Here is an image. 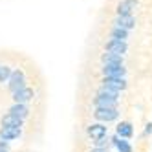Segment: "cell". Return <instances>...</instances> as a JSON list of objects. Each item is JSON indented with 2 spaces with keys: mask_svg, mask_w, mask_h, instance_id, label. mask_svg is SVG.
<instances>
[{
  "mask_svg": "<svg viewBox=\"0 0 152 152\" xmlns=\"http://www.w3.org/2000/svg\"><path fill=\"white\" fill-rule=\"evenodd\" d=\"M103 86H106V88H112L115 92H121L126 88V81L125 79H115V77H104L103 81Z\"/></svg>",
  "mask_w": 152,
  "mask_h": 152,
  "instance_id": "52a82bcc",
  "label": "cell"
},
{
  "mask_svg": "<svg viewBox=\"0 0 152 152\" xmlns=\"http://www.w3.org/2000/svg\"><path fill=\"white\" fill-rule=\"evenodd\" d=\"M95 119H99V121H115V119L119 117V112L117 108H95L94 112Z\"/></svg>",
  "mask_w": 152,
  "mask_h": 152,
  "instance_id": "7a4b0ae2",
  "label": "cell"
},
{
  "mask_svg": "<svg viewBox=\"0 0 152 152\" xmlns=\"http://www.w3.org/2000/svg\"><path fill=\"white\" fill-rule=\"evenodd\" d=\"M90 152H106L104 148H94V150H90Z\"/></svg>",
  "mask_w": 152,
  "mask_h": 152,
  "instance_id": "603a6c76",
  "label": "cell"
},
{
  "mask_svg": "<svg viewBox=\"0 0 152 152\" xmlns=\"http://www.w3.org/2000/svg\"><path fill=\"white\" fill-rule=\"evenodd\" d=\"M9 114H13V115L20 117V119H24V117H28V114H29V108H28L26 104H18V103H15L11 108H9Z\"/></svg>",
  "mask_w": 152,
  "mask_h": 152,
  "instance_id": "4fadbf2b",
  "label": "cell"
},
{
  "mask_svg": "<svg viewBox=\"0 0 152 152\" xmlns=\"http://www.w3.org/2000/svg\"><path fill=\"white\" fill-rule=\"evenodd\" d=\"M33 97H35V92L26 86V88H22V90H18V92H15V94H13V101H15V103H18V104H24V103L31 101Z\"/></svg>",
  "mask_w": 152,
  "mask_h": 152,
  "instance_id": "5b68a950",
  "label": "cell"
},
{
  "mask_svg": "<svg viewBox=\"0 0 152 152\" xmlns=\"http://www.w3.org/2000/svg\"><path fill=\"white\" fill-rule=\"evenodd\" d=\"M11 68L9 66H2L0 64V83H4V81H9V77H11Z\"/></svg>",
  "mask_w": 152,
  "mask_h": 152,
  "instance_id": "d6986e66",
  "label": "cell"
},
{
  "mask_svg": "<svg viewBox=\"0 0 152 152\" xmlns=\"http://www.w3.org/2000/svg\"><path fill=\"white\" fill-rule=\"evenodd\" d=\"M18 136H20L18 126H2V130H0V139L2 141H11Z\"/></svg>",
  "mask_w": 152,
  "mask_h": 152,
  "instance_id": "9c48e42d",
  "label": "cell"
},
{
  "mask_svg": "<svg viewBox=\"0 0 152 152\" xmlns=\"http://www.w3.org/2000/svg\"><path fill=\"white\" fill-rule=\"evenodd\" d=\"M88 136H90L94 141H99V139L106 137V126L101 125V123H95V125L88 126Z\"/></svg>",
  "mask_w": 152,
  "mask_h": 152,
  "instance_id": "ba28073f",
  "label": "cell"
},
{
  "mask_svg": "<svg viewBox=\"0 0 152 152\" xmlns=\"http://www.w3.org/2000/svg\"><path fill=\"white\" fill-rule=\"evenodd\" d=\"M126 73V68L123 64H104L103 75L104 77H115V79H123Z\"/></svg>",
  "mask_w": 152,
  "mask_h": 152,
  "instance_id": "6da1fadb",
  "label": "cell"
},
{
  "mask_svg": "<svg viewBox=\"0 0 152 152\" xmlns=\"http://www.w3.org/2000/svg\"><path fill=\"white\" fill-rule=\"evenodd\" d=\"M117 137H121V139H126V137H130L134 134V128H132V125L130 123H126V121H123V123H119L117 125Z\"/></svg>",
  "mask_w": 152,
  "mask_h": 152,
  "instance_id": "7c38bea8",
  "label": "cell"
},
{
  "mask_svg": "<svg viewBox=\"0 0 152 152\" xmlns=\"http://www.w3.org/2000/svg\"><path fill=\"white\" fill-rule=\"evenodd\" d=\"M110 37L114 39V40H126L128 39V31L126 29H123V28H117V26H114L112 28V31H110Z\"/></svg>",
  "mask_w": 152,
  "mask_h": 152,
  "instance_id": "2e32d148",
  "label": "cell"
},
{
  "mask_svg": "<svg viewBox=\"0 0 152 152\" xmlns=\"http://www.w3.org/2000/svg\"><path fill=\"white\" fill-rule=\"evenodd\" d=\"M112 143L117 147L119 152H132V147L128 145V141H125V139H121V137H117V136L112 139Z\"/></svg>",
  "mask_w": 152,
  "mask_h": 152,
  "instance_id": "e0dca14e",
  "label": "cell"
},
{
  "mask_svg": "<svg viewBox=\"0 0 152 152\" xmlns=\"http://www.w3.org/2000/svg\"><path fill=\"white\" fill-rule=\"evenodd\" d=\"M145 134H152V123H148V125H147V128H145Z\"/></svg>",
  "mask_w": 152,
  "mask_h": 152,
  "instance_id": "44dd1931",
  "label": "cell"
},
{
  "mask_svg": "<svg viewBox=\"0 0 152 152\" xmlns=\"http://www.w3.org/2000/svg\"><path fill=\"white\" fill-rule=\"evenodd\" d=\"M0 148H7V143H6V141H0Z\"/></svg>",
  "mask_w": 152,
  "mask_h": 152,
  "instance_id": "7402d4cb",
  "label": "cell"
},
{
  "mask_svg": "<svg viewBox=\"0 0 152 152\" xmlns=\"http://www.w3.org/2000/svg\"><path fill=\"white\" fill-rule=\"evenodd\" d=\"M2 126H18L20 128V126H22V119L13 115V114H6L2 117Z\"/></svg>",
  "mask_w": 152,
  "mask_h": 152,
  "instance_id": "5bb4252c",
  "label": "cell"
},
{
  "mask_svg": "<svg viewBox=\"0 0 152 152\" xmlns=\"http://www.w3.org/2000/svg\"><path fill=\"white\" fill-rule=\"evenodd\" d=\"M114 24L117 26V28H123V29H132L134 26H136V20H134V17L132 15H117L115 18H114Z\"/></svg>",
  "mask_w": 152,
  "mask_h": 152,
  "instance_id": "8992f818",
  "label": "cell"
},
{
  "mask_svg": "<svg viewBox=\"0 0 152 152\" xmlns=\"http://www.w3.org/2000/svg\"><path fill=\"white\" fill-rule=\"evenodd\" d=\"M95 108H117V99H110V97H101L97 95L94 99Z\"/></svg>",
  "mask_w": 152,
  "mask_h": 152,
  "instance_id": "30bf717a",
  "label": "cell"
},
{
  "mask_svg": "<svg viewBox=\"0 0 152 152\" xmlns=\"http://www.w3.org/2000/svg\"><path fill=\"white\" fill-rule=\"evenodd\" d=\"M22 88H26V79H24V73L17 70V72L11 73V77H9V90H11V94H15Z\"/></svg>",
  "mask_w": 152,
  "mask_h": 152,
  "instance_id": "3957f363",
  "label": "cell"
},
{
  "mask_svg": "<svg viewBox=\"0 0 152 152\" xmlns=\"http://www.w3.org/2000/svg\"><path fill=\"white\" fill-rule=\"evenodd\" d=\"M104 50L108 53H115V55H125L126 50H128V46H126V42H123V40H114V39H110L104 44Z\"/></svg>",
  "mask_w": 152,
  "mask_h": 152,
  "instance_id": "277c9868",
  "label": "cell"
},
{
  "mask_svg": "<svg viewBox=\"0 0 152 152\" xmlns=\"http://www.w3.org/2000/svg\"><path fill=\"white\" fill-rule=\"evenodd\" d=\"M137 0H121L117 6V15H132V9L136 7Z\"/></svg>",
  "mask_w": 152,
  "mask_h": 152,
  "instance_id": "8fae6325",
  "label": "cell"
},
{
  "mask_svg": "<svg viewBox=\"0 0 152 152\" xmlns=\"http://www.w3.org/2000/svg\"><path fill=\"white\" fill-rule=\"evenodd\" d=\"M117 94H119V92H115V90H112V88H106V86H101V88L97 90V95H101V97H110V99H117Z\"/></svg>",
  "mask_w": 152,
  "mask_h": 152,
  "instance_id": "ac0fdd59",
  "label": "cell"
},
{
  "mask_svg": "<svg viewBox=\"0 0 152 152\" xmlns=\"http://www.w3.org/2000/svg\"><path fill=\"white\" fill-rule=\"evenodd\" d=\"M94 145H95V148H103L104 145H108V137H103L99 141H94Z\"/></svg>",
  "mask_w": 152,
  "mask_h": 152,
  "instance_id": "ffe728a7",
  "label": "cell"
},
{
  "mask_svg": "<svg viewBox=\"0 0 152 152\" xmlns=\"http://www.w3.org/2000/svg\"><path fill=\"white\" fill-rule=\"evenodd\" d=\"M101 61L104 64H123V55H115V53H103Z\"/></svg>",
  "mask_w": 152,
  "mask_h": 152,
  "instance_id": "9a60e30c",
  "label": "cell"
}]
</instances>
